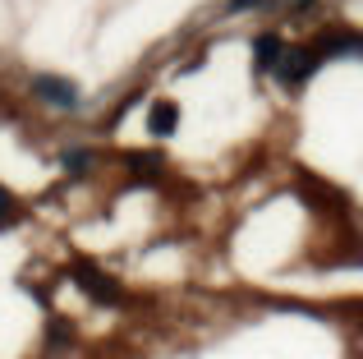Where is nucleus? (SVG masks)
Returning <instances> with one entry per match:
<instances>
[{
    "instance_id": "1",
    "label": "nucleus",
    "mask_w": 363,
    "mask_h": 359,
    "mask_svg": "<svg viewBox=\"0 0 363 359\" xmlns=\"http://www.w3.org/2000/svg\"><path fill=\"white\" fill-rule=\"evenodd\" d=\"M74 277H79V286L88 290V295H97L101 304H120V299H124L116 281H111V277H101V272H92L88 263H79V267H74Z\"/></svg>"
},
{
    "instance_id": "2",
    "label": "nucleus",
    "mask_w": 363,
    "mask_h": 359,
    "mask_svg": "<svg viewBox=\"0 0 363 359\" xmlns=\"http://www.w3.org/2000/svg\"><path fill=\"white\" fill-rule=\"evenodd\" d=\"M33 88L42 92L46 101H55V106H74V101H79V88H74V83H65V79H55V74H46V79H37Z\"/></svg>"
},
{
    "instance_id": "3",
    "label": "nucleus",
    "mask_w": 363,
    "mask_h": 359,
    "mask_svg": "<svg viewBox=\"0 0 363 359\" xmlns=\"http://www.w3.org/2000/svg\"><path fill=\"white\" fill-rule=\"evenodd\" d=\"M313 65H318V60H313L308 51H290V55L281 60V79H285V83H303V79L313 74Z\"/></svg>"
},
{
    "instance_id": "4",
    "label": "nucleus",
    "mask_w": 363,
    "mask_h": 359,
    "mask_svg": "<svg viewBox=\"0 0 363 359\" xmlns=\"http://www.w3.org/2000/svg\"><path fill=\"white\" fill-rule=\"evenodd\" d=\"M175 125H179V111L170 106V101H157V106H152V129H157V134H170Z\"/></svg>"
},
{
    "instance_id": "5",
    "label": "nucleus",
    "mask_w": 363,
    "mask_h": 359,
    "mask_svg": "<svg viewBox=\"0 0 363 359\" xmlns=\"http://www.w3.org/2000/svg\"><path fill=\"white\" fill-rule=\"evenodd\" d=\"M281 55V37H257V65H272Z\"/></svg>"
},
{
    "instance_id": "6",
    "label": "nucleus",
    "mask_w": 363,
    "mask_h": 359,
    "mask_svg": "<svg viewBox=\"0 0 363 359\" xmlns=\"http://www.w3.org/2000/svg\"><path fill=\"white\" fill-rule=\"evenodd\" d=\"M14 221V198H9V189H0V231Z\"/></svg>"
},
{
    "instance_id": "7",
    "label": "nucleus",
    "mask_w": 363,
    "mask_h": 359,
    "mask_svg": "<svg viewBox=\"0 0 363 359\" xmlns=\"http://www.w3.org/2000/svg\"><path fill=\"white\" fill-rule=\"evenodd\" d=\"M65 166H69V171H83V166H88V157L74 153V157H65Z\"/></svg>"
}]
</instances>
